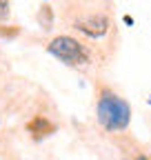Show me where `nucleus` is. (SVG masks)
<instances>
[{
  "label": "nucleus",
  "mask_w": 151,
  "mask_h": 160,
  "mask_svg": "<svg viewBox=\"0 0 151 160\" xmlns=\"http://www.w3.org/2000/svg\"><path fill=\"white\" fill-rule=\"evenodd\" d=\"M96 113H98V122L107 131H122L131 122V107L111 91H102Z\"/></svg>",
  "instance_id": "f257e3e1"
},
{
  "label": "nucleus",
  "mask_w": 151,
  "mask_h": 160,
  "mask_svg": "<svg viewBox=\"0 0 151 160\" xmlns=\"http://www.w3.org/2000/svg\"><path fill=\"white\" fill-rule=\"evenodd\" d=\"M49 53L60 58L65 65L78 67V65H87L89 62V53L87 49L71 36H58L49 42Z\"/></svg>",
  "instance_id": "f03ea898"
},
{
  "label": "nucleus",
  "mask_w": 151,
  "mask_h": 160,
  "mask_svg": "<svg viewBox=\"0 0 151 160\" xmlns=\"http://www.w3.org/2000/svg\"><path fill=\"white\" fill-rule=\"evenodd\" d=\"M76 27H78L82 33L91 36V38H100V36H105L107 29H109V20H107L105 16H93V18H89V20L78 22Z\"/></svg>",
  "instance_id": "7ed1b4c3"
},
{
  "label": "nucleus",
  "mask_w": 151,
  "mask_h": 160,
  "mask_svg": "<svg viewBox=\"0 0 151 160\" xmlns=\"http://www.w3.org/2000/svg\"><path fill=\"white\" fill-rule=\"evenodd\" d=\"M27 129H29V133H33V138L40 140V138L53 133V131H56V125L51 122V120H47L45 116H36L31 122L27 125Z\"/></svg>",
  "instance_id": "20e7f679"
},
{
  "label": "nucleus",
  "mask_w": 151,
  "mask_h": 160,
  "mask_svg": "<svg viewBox=\"0 0 151 160\" xmlns=\"http://www.w3.org/2000/svg\"><path fill=\"white\" fill-rule=\"evenodd\" d=\"M38 22H40V27H45V29H51V25H53V13H51V7H49V5L40 7V11H38Z\"/></svg>",
  "instance_id": "39448f33"
},
{
  "label": "nucleus",
  "mask_w": 151,
  "mask_h": 160,
  "mask_svg": "<svg viewBox=\"0 0 151 160\" xmlns=\"http://www.w3.org/2000/svg\"><path fill=\"white\" fill-rule=\"evenodd\" d=\"M9 18V0H0V20Z\"/></svg>",
  "instance_id": "423d86ee"
},
{
  "label": "nucleus",
  "mask_w": 151,
  "mask_h": 160,
  "mask_svg": "<svg viewBox=\"0 0 151 160\" xmlns=\"http://www.w3.org/2000/svg\"><path fill=\"white\" fill-rule=\"evenodd\" d=\"M136 160H149V158H144V156H140V158H136Z\"/></svg>",
  "instance_id": "0eeeda50"
}]
</instances>
